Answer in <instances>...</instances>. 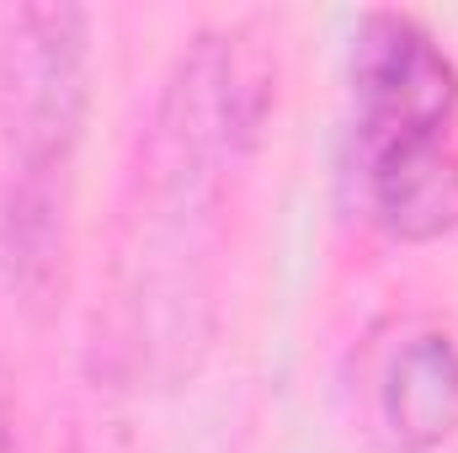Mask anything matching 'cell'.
<instances>
[{
  "instance_id": "6da1fadb",
  "label": "cell",
  "mask_w": 458,
  "mask_h": 453,
  "mask_svg": "<svg viewBox=\"0 0 458 453\" xmlns=\"http://www.w3.org/2000/svg\"><path fill=\"white\" fill-rule=\"evenodd\" d=\"M91 117V16L81 5L0 11V133L11 166V256L27 283L54 272L75 155Z\"/></svg>"
},
{
  "instance_id": "7a4b0ae2",
  "label": "cell",
  "mask_w": 458,
  "mask_h": 453,
  "mask_svg": "<svg viewBox=\"0 0 458 453\" xmlns=\"http://www.w3.org/2000/svg\"><path fill=\"white\" fill-rule=\"evenodd\" d=\"M272 97H277V64L250 27L198 32L182 48L160 107V128L176 160L171 171L198 182L245 160L267 128Z\"/></svg>"
},
{
  "instance_id": "3957f363",
  "label": "cell",
  "mask_w": 458,
  "mask_h": 453,
  "mask_svg": "<svg viewBox=\"0 0 458 453\" xmlns=\"http://www.w3.org/2000/svg\"><path fill=\"white\" fill-rule=\"evenodd\" d=\"M352 133L357 160L458 133V64L411 11H368L352 38Z\"/></svg>"
},
{
  "instance_id": "277c9868",
  "label": "cell",
  "mask_w": 458,
  "mask_h": 453,
  "mask_svg": "<svg viewBox=\"0 0 458 453\" xmlns=\"http://www.w3.org/2000/svg\"><path fill=\"white\" fill-rule=\"evenodd\" d=\"M378 422L405 453H437L458 438V341L443 326H411L384 352Z\"/></svg>"
},
{
  "instance_id": "5b68a950",
  "label": "cell",
  "mask_w": 458,
  "mask_h": 453,
  "mask_svg": "<svg viewBox=\"0 0 458 453\" xmlns=\"http://www.w3.org/2000/svg\"><path fill=\"white\" fill-rule=\"evenodd\" d=\"M362 192L373 219L405 245H427L458 229V133L411 139L362 155Z\"/></svg>"
},
{
  "instance_id": "8992f818",
  "label": "cell",
  "mask_w": 458,
  "mask_h": 453,
  "mask_svg": "<svg viewBox=\"0 0 458 453\" xmlns=\"http://www.w3.org/2000/svg\"><path fill=\"white\" fill-rule=\"evenodd\" d=\"M0 453H11V406H5V389H0Z\"/></svg>"
}]
</instances>
